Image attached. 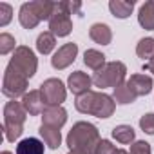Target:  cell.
Masks as SVG:
<instances>
[{
	"label": "cell",
	"mask_w": 154,
	"mask_h": 154,
	"mask_svg": "<svg viewBox=\"0 0 154 154\" xmlns=\"http://www.w3.org/2000/svg\"><path fill=\"white\" fill-rule=\"evenodd\" d=\"M112 138L122 145H132L136 140V132L131 125H118L112 129Z\"/></svg>",
	"instance_id": "22"
},
{
	"label": "cell",
	"mask_w": 154,
	"mask_h": 154,
	"mask_svg": "<svg viewBox=\"0 0 154 154\" xmlns=\"http://www.w3.org/2000/svg\"><path fill=\"white\" fill-rule=\"evenodd\" d=\"M15 154H44V141L38 138H24L17 145Z\"/></svg>",
	"instance_id": "19"
},
{
	"label": "cell",
	"mask_w": 154,
	"mask_h": 154,
	"mask_svg": "<svg viewBox=\"0 0 154 154\" xmlns=\"http://www.w3.org/2000/svg\"><path fill=\"white\" fill-rule=\"evenodd\" d=\"M136 98H138V96L131 91V87L127 85V82L120 84V85L114 87V91H112V100H114L116 103H120V105L132 103V102H136Z\"/></svg>",
	"instance_id": "20"
},
{
	"label": "cell",
	"mask_w": 154,
	"mask_h": 154,
	"mask_svg": "<svg viewBox=\"0 0 154 154\" xmlns=\"http://www.w3.org/2000/svg\"><path fill=\"white\" fill-rule=\"evenodd\" d=\"M38 132H40L44 143H45L49 149L56 150V149L62 145V134H60V129H53V127H47V125H40V131H38Z\"/></svg>",
	"instance_id": "17"
},
{
	"label": "cell",
	"mask_w": 154,
	"mask_h": 154,
	"mask_svg": "<svg viewBox=\"0 0 154 154\" xmlns=\"http://www.w3.org/2000/svg\"><path fill=\"white\" fill-rule=\"evenodd\" d=\"M27 112L22 105V102L11 100L4 107V134L8 141H15L22 136L24 132V123H26Z\"/></svg>",
	"instance_id": "4"
},
{
	"label": "cell",
	"mask_w": 154,
	"mask_h": 154,
	"mask_svg": "<svg viewBox=\"0 0 154 154\" xmlns=\"http://www.w3.org/2000/svg\"><path fill=\"white\" fill-rule=\"evenodd\" d=\"M40 93H42V98H44L45 107L62 105V103L65 102V96H67L65 85H63V82L58 80V78H47V80L40 85Z\"/></svg>",
	"instance_id": "9"
},
{
	"label": "cell",
	"mask_w": 154,
	"mask_h": 154,
	"mask_svg": "<svg viewBox=\"0 0 154 154\" xmlns=\"http://www.w3.org/2000/svg\"><path fill=\"white\" fill-rule=\"evenodd\" d=\"M143 71H149V72L154 74V58H152L150 62H145V63H143Z\"/></svg>",
	"instance_id": "31"
},
{
	"label": "cell",
	"mask_w": 154,
	"mask_h": 154,
	"mask_svg": "<svg viewBox=\"0 0 154 154\" xmlns=\"http://www.w3.org/2000/svg\"><path fill=\"white\" fill-rule=\"evenodd\" d=\"M67 122V111L62 105L56 107H45L42 112V125L53 127V129H62Z\"/></svg>",
	"instance_id": "12"
},
{
	"label": "cell",
	"mask_w": 154,
	"mask_h": 154,
	"mask_svg": "<svg viewBox=\"0 0 154 154\" xmlns=\"http://www.w3.org/2000/svg\"><path fill=\"white\" fill-rule=\"evenodd\" d=\"M15 49H17L15 36H11L9 33H2V35H0V54H9L11 51L15 53Z\"/></svg>",
	"instance_id": "25"
},
{
	"label": "cell",
	"mask_w": 154,
	"mask_h": 154,
	"mask_svg": "<svg viewBox=\"0 0 154 154\" xmlns=\"http://www.w3.org/2000/svg\"><path fill=\"white\" fill-rule=\"evenodd\" d=\"M67 9H69L71 15H80L82 4H80V2H67Z\"/></svg>",
	"instance_id": "30"
},
{
	"label": "cell",
	"mask_w": 154,
	"mask_h": 154,
	"mask_svg": "<svg viewBox=\"0 0 154 154\" xmlns=\"http://www.w3.org/2000/svg\"><path fill=\"white\" fill-rule=\"evenodd\" d=\"M127 85L131 87V91L136 94V96H147L152 87H154V82L149 74H132L131 78L127 80Z\"/></svg>",
	"instance_id": "14"
},
{
	"label": "cell",
	"mask_w": 154,
	"mask_h": 154,
	"mask_svg": "<svg viewBox=\"0 0 154 154\" xmlns=\"http://www.w3.org/2000/svg\"><path fill=\"white\" fill-rule=\"evenodd\" d=\"M84 63H85L89 69H93V71L96 72V71H100L107 62H105V54H103V53H100V51H96V49H87V51L84 53Z\"/></svg>",
	"instance_id": "21"
},
{
	"label": "cell",
	"mask_w": 154,
	"mask_h": 154,
	"mask_svg": "<svg viewBox=\"0 0 154 154\" xmlns=\"http://www.w3.org/2000/svg\"><path fill=\"white\" fill-rule=\"evenodd\" d=\"M27 84H29V78H26L17 69L8 65L4 71V80H2V94L11 100H17L18 96L24 98L27 94Z\"/></svg>",
	"instance_id": "6"
},
{
	"label": "cell",
	"mask_w": 154,
	"mask_h": 154,
	"mask_svg": "<svg viewBox=\"0 0 154 154\" xmlns=\"http://www.w3.org/2000/svg\"><path fill=\"white\" fill-rule=\"evenodd\" d=\"M49 31L60 38L67 36L72 31V20L67 9V2H54V11L49 18Z\"/></svg>",
	"instance_id": "8"
},
{
	"label": "cell",
	"mask_w": 154,
	"mask_h": 154,
	"mask_svg": "<svg viewBox=\"0 0 154 154\" xmlns=\"http://www.w3.org/2000/svg\"><path fill=\"white\" fill-rule=\"evenodd\" d=\"M54 11V2L49 0H33L20 6L18 20L24 29H35L42 20H49Z\"/></svg>",
	"instance_id": "3"
},
{
	"label": "cell",
	"mask_w": 154,
	"mask_h": 154,
	"mask_svg": "<svg viewBox=\"0 0 154 154\" xmlns=\"http://www.w3.org/2000/svg\"><path fill=\"white\" fill-rule=\"evenodd\" d=\"M116 147L109 141V140H100L98 147H96V154H114Z\"/></svg>",
	"instance_id": "29"
},
{
	"label": "cell",
	"mask_w": 154,
	"mask_h": 154,
	"mask_svg": "<svg viewBox=\"0 0 154 154\" xmlns=\"http://www.w3.org/2000/svg\"><path fill=\"white\" fill-rule=\"evenodd\" d=\"M65 143L69 152L72 154H96V147L100 143V132L96 125L89 122H78L69 131Z\"/></svg>",
	"instance_id": "1"
},
{
	"label": "cell",
	"mask_w": 154,
	"mask_h": 154,
	"mask_svg": "<svg viewBox=\"0 0 154 154\" xmlns=\"http://www.w3.org/2000/svg\"><path fill=\"white\" fill-rule=\"evenodd\" d=\"M8 65L17 69L20 74L26 76V78H33L36 74V69H38V58L33 53V49H29L26 45H18L15 49V53H13Z\"/></svg>",
	"instance_id": "7"
},
{
	"label": "cell",
	"mask_w": 154,
	"mask_h": 154,
	"mask_svg": "<svg viewBox=\"0 0 154 154\" xmlns=\"http://www.w3.org/2000/svg\"><path fill=\"white\" fill-rule=\"evenodd\" d=\"M140 127H141V131H143V132H147V134L154 136V114H152V112L143 114V116L140 118Z\"/></svg>",
	"instance_id": "26"
},
{
	"label": "cell",
	"mask_w": 154,
	"mask_h": 154,
	"mask_svg": "<svg viewBox=\"0 0 154 154\" xmlns=\"http://www.w3.org/2000/svg\"><path fill=\"white\" fill-rule=\"evenodd\" d=\"M67 87H69V91L72 94L82 96V94H85V93L91 91L93 78L87 72H84V71H74V72L69 74V78H67Z\"/></svg>",
	"instance_id": "11"
},
{
	"label": "cell",
	"mask_w": 154,
	"mask_h": 154,
	"mask_svg": "<svg viewBox=\"0 0 154 154\" xmlns=\"http://www.w3.org/2000/svg\"><path fill=\"white\" fill-rule=\"evenodd\" d=\"M74 107L82 114H91L96 118H111L114 114L116 102L112 100V96H109L105 93L89 91L82 96H76Z\"/></svg>",
	"instance_id": "2"
},
{
	"label": "cell",
	"mask_w": 154,
	"mask_h": 154,
	"mask_svg": "<svg viewBox=\"0 0 154 154\" xmlns=\"http://www.w3.org/2000/svg\"><path fill=\"white\" fill-rule=\"evenodd\" d=\"M129 154H152V150H150V145L147 141H134L131 145Z\"/></svg>",
	"instance_id": "28"
},
{
	"label": "cell",
	"mask_w": 154,
	"mask_h": 154,
	"mask_svg": "<svg viewBox=\"0 0 154 154\" xmlns=\"http://www.w3.org/2000/svg\"><path fill=\"white\" fill-rule=\"evenodd\" d=\"M136 54L145 62H150L154 58V38H141L136 45Z\"/></svg>",
	"instance_id": "24"
},
{
	"label": "cell",
	"mask_w": 154,
	"mask_h": 154,
	"mask_svg": "<svg viewBox=\"0 0 154 154\" xmlns=\"http://www.w3.org/2000/svg\"><path fill=\"white\" fill-rule=\"evenodd\" d=\"M56 45V36L51 31H44L42 35H38L36 38V51L40 54H49Z\"/></svg>",
	"instance_id": "23"
},
{
	"label": "cell",
	"mask_w": 154,
	"mask_h": 154,
	"mask_svg": "<svg viewBox=\"0 0 154 154\" xmlns=\"http://www.w3.org/2000/svg\"><path fill=\"white\" fill-rule=\"evenodd\" d=\"M89 36L94 44H100V45H109L111 40H112V31L107 24H93L91 29H89Z\"/></svg>",
	"instance_id": "15"
},
{
	"label": "cell",
	"mask_w": 154,
	"mask_h": 154,
	"mask_svg": "<svg viewBox=\"0 0 154 154\" xmlns=\"http://www.w3.org/2000/svg\"><path fill=\"white\" fill-rule=\"evenodd\" d=\"M22 105L26 109V112L29 116H38L44 112L45 109V103H44V98H42V93L40 89H35V91H29L24 98H22Z\"/></svg>",
	"instance_id": "13"
},
{
	"label": "cell",
	"mask_w": 154,
	"mask_h": 154,
	"mask_svg": "<svg viewBox=\"0 0 154 154\" xmlns=\"http://www.w3.org/2000/svg\"><path fill=\"white\" fill-rule=\"evenodd\" d=\"M138 24L147 31H154V0H147L145 4H141L138 11Z\"/></svg>",
	"instance_id": "16"
},
{
	"label": "cell",
	"mask_w": 154,
	"mask_h": 154,
	"mask_svg": "<svg viewBox=\"0 0 154 154\" xmlns=\"http://www.w3.org/2000/svg\"><path fill=\"white\" fill-rule=\"evenodd\" d=\"M76 54H78V45L74 42H69V44H63L62 47H58V51L53 54L51 58V65L58 71L62 69H67L74 60H76Z\"/></svg>",
	"instance_id": "10"
},
{
	"label": "cell",
	"mask_w": 154,
	"mask_h": 154,
	"mask_svg": "<svg viewBox=\"0 0 154 154\" xmlns=\"http://www.w3.org/2000/svg\"><path fill=\"white\" fill-rule=\"evenodd\" d=\"M2 154H11V152H9V150H4V152H2Z\"/></svg>",
	"instance_id": "33"
},
{
	"label": "cell",
	"mask_w": 154,
	"mask_h": 154,
	"mask_svg": "<svg viewBox=\"0 0 154 154\" xmlns=\"http://www.w3.org/2000/svg\"><path fill=\"white\" fill-rule=\"evenodd\" d=\"M13 18V8L6 2L0 4V27H6Z\"/></svg>",
	"instance_id": "27"
},
{
	"label": "cell",
	"mask_w": 154,
	"mask_h": 154,
	"mask_svg": "<svg viewBox=\"0 0 154 154\" xmlns=\"http://www.w3.org/2000/svg\"><path fill=\"white\" fill-rule=\"evenodd\" d=\"M114 154H129V152H127V150H123V149H116V150H114Z\"/></svg>",
	"instance_id": "32"
},
{
	"label": "cell",
	"mask_w": 154,
	"mask_h": 154,
	"mask_svg": "<svg viewBox=\"0 0 154 154\" xmlns=\"http://www.w3.org/2000/svg\"><path fill=\"white\" fill-rule=\"evenodd\" d=\"M109 9H111V13H112V17H116V18H127V17H131V13H132V9H134V0H111L109 2Z\"/></svg>",
	"instance_id": "18"
},
{
	"label": "cell",
	"mask_w": 154,
	"mask_h": 154,
	"mask_svg": "<svg viewBox=\"0 0 154 154\" xmlns=\"http://www.w3.org/2000/svg\"><path fill=\"white\" fill-rule=\"evenodd\" d=\"M125 74H127V67L123 62H107L100 71H96L93 74V84L100 89H107V87H118L120 84L125 82Z\"/></svg>",
	"instance_id": "5"
}]
</instances>
